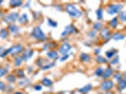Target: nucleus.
<instances>
[{
  "instance_id": "28",
  "label": "nucleus",
  "mask_w": 126,
  "mask_h": 94,
  "mask_svg": "<svg viewBox=\"0 0 126 94\" xmlns=\"http://www.w3.org/2000/svg\"><path fill=\"white\" fill-rule=\"evenodd\" d=\"M48 25L50 26H53V27H56V26H58V23L56 21H54L52 19H48Z\"/></svg>"
},
{
  "instance_id": "25",
  "label": "nucleus",
  "mask_w": 126,
  "mask_h": 94,
  "mask_svg": "<svg viewBox=\"0 0 126 94\" xmlns=\"http://www.w3.org/2000/svg\"><path fill=\"white\" fill-rule=\"evenodd\" d=\"M15 73L19 78H24V77H25V72H24L23 70H20V69H19V70L16 71Z\"/></svg>"
},
{
  "instance_id": "3",
  "label": "nucleus",
  "mask_w": 126,
  "mask_h": 94,
  "mask_svg": "<svg viewBox=\"0 0 126 94\" xmlns=\"http://www.w3.org/2000/svg\"><path fill=\"white\" fill-rule=\"evenodd\" d=\"M22 52H23V45H21V44H15L7 50V54L8 55L11 54V56H15V55H18Z\"/></svg>"
},
{
  "instance_id": "9",
  "label": "nucleus",
  "mask_w": 126,
  "mask_h": 94,
  "mask_svg": "<svg viewBox=\"0 0 126 94\" xmlns=\"http://www.w3.org/2000/svg\"><path fill=\"white\" fill-rule=\"evenodd\" d=\"M33 54H34V51H33V50H26V51H24V53H23L22 58H23V59H24L25 61H27V60L33 56Z\"/></svg>"
},
{
  "instance_id": "45",
  "label": "nucleus",
  "mask_w": 126,
  "mask_h": 94,
  "mask_svg": "<svg viewBox=\"0 0 126 94\" xmlns=\"http://www.w3.org/2000/svg\"><path fill=\"white\" fill-rule=\"evenodd\" d=\"M1 3H2V1H0V5H1Z\"/></svg>"
},
{
  "instance_id": "1",
  "label": "nucleus",
  "mask_w": 126,
  "mask_h": 94,
  "mask_svg": "<svg viewBox=\"0 0 126 94\" xmlns=\"http://www.w3.org/2000/svg\"><path fill=\"white\" fill-rule=\"evenodd\" d=\"M66 11L68 12L69 15L74 17V18H78V17H81V15H82V11L79 9H77L76 6L74 5V4H69V5L66 6Z\"/></svg>"
},
{
  "instance_id": "41",
  "label": "nucleus",
  "mask_w": 126,
  "mask_h": 94,
  "mask_svg": "<svg viewBox=\"0 0 126 94\" xmlns=\"http://www.w3.org/2000/svg\"><path fill=\"white\" fill-rule=\"evenodd\" d=\"M89 37H90V38H94V37H95V32L94 31H90L89 33Z\"/></svg>"
},
{
  "instance_id": "11",
  "label": "nucleus",
  "mask_w": 126,
  "mask_h": 94,
  "mask_svg": "<svg viewBox=\"0 0 126 94\" xmlns=\"http://www.w3.org/2000/svg\"><path fill=\"white\" fill-rule=\"evenodd\" d=\"M18 21H19V23H20V24H22V25H25V24H26V23H27V21H28V16H27V14H26V13H23V14L19 17Z\"/></svg>"
},
{
  "instance_id": "12",
  "label": "nucleus",
  "mask_w": 126,
  "mask_h": 94,
  "mask_svg": "<svg viewBox=\"0 0 126 94\" xmlns=\"http://www.w3.org/2000/svg\"><path fill=\"white\" fill-rule=\"evenodd\" d=\"M112 73H113V70L111 68H107L105 72H104L102 76H103L104 78H108V77H110L111 75H112Z\"/></svg>"
},
{
  "instance_id": "10",
  "label": "nucleus",
  "mask_w": 126,
  "mask_h": 94,
  "mask_svg": "<svg viewBox=\"0 0 126 94\" xmlns=\"http://www.w3.org/2000/svg\"><path fill=\"white\" fill-rule=\"evenodd\" d=\"M101 35L105 40H109L110 39V31L108 30V28H103L101 30Z\"/></svg>"
},
{
  "instance_id": "29",
  "label": "nucleus",
  "mask_w": 126,
  "mask_h": 94,
  "mask_svg": "<svg viewBox=\"0 0 126 94\" xmlns=\"http://www.w3.org/2000/svg\"><path fill=\"white\" fill-rule=\"evenodd\" d=\"M102 26H103L102 23H95L94 25H93V29L94 30H99V29L102 28Z\"/></svg>"
},
{
  "instance_id": "8",
  "label": "nucleus",
  "mask_w": 126,
  "mask_h": 94,
  "mask_svg": "<svg viewBox=\"0 0 126 94\" xmlns=\"http://www.w3.org/2000/svg\"><path fill=\"white\" fill-rule=\"evenodd\" d=\"M75 31V27L74 26H67L65 27V29H64V31L61 33V37H66L67 35L69 34H72V33H74Z\"/></svg>"
},
{
  "instance_id": "33",
  "label": "nucleus",
  "mask_w": 126,
  "mask_h": 94,
  "mask_svg": "<svg viewBox=\"0 0 126 94\" xmlns=\"http://www.w3.org/2000/svg\"><path fill=\"white\" fill-rule=\"evenodd\" d=\"M110 25L112 27H116L117 25H118V18H113L112 21L110 22Z\"/></svg>"
},
{
  "instance_id": "44",
  "label": "nucleus",
  "mask_w": 126,
  "mask_h": 94,
  "mask_svg": "<svg viewBox=\"0 0 126 94\" xmlns=\"http://www.w3.org/2000/svg\"><path fill=\"white\" fill-rule=\"evenodd\" d=\"M105 94H114V93H112V92H106Z\"/></svg>"
},
{
  "instance_id": "43",
  "label": "nucleus",
  "mask_w": 126,
  "mask_h": 94,
  "mask_svg": "<svg viewBox=\"0 0 126 94\" xmlns=\"http://www.w3.org/2000/svg\"><path fill=\"white\" fill-rule=\"evenodd\" d=\"M95 53H96V54H99V53H100V49H96V50H95Z\"/></svg>"
},
{
  "instance_id": "13",
  "label": "nucleus",
  "mask_w": 126,
  "mask_h": 94,
  "mask_svg": "<svg viewBox=\"0 0 126 94\" xmlns=\"http://www.w3.org/2000/svg\"><path fill=\"white\" fill-rule=\"evenodd\" d=\"M47 57L51 59H57L58 58V53L57 51H50L47 53Z\"/></svg>"
},
{
  "instance_id": "36",
  "label": "nucleus",
  "mask_w": 126,
  "mask_h": 94,
  "mask_svg": "<svg viewBox=\"0 0 126 94\" xmlns=\"http://www.w3.org/2000/svg\"><path fill=\"white\" fill-rule=\"evenodd\" d=\"M24 82H19V85L20 86H26V85H28L29 84V80L28 79H26V80H23Z\"/></svg>"
},
{
  "instance_id": "35",
  "label": "nucleus",
  "mask_w": 126,
  "mask_h": 94,
  "mask_svg": "<svg viewBox=\"0 0 126 94\" xmlns=\"http://www.w3.org/2000/svg\"><path fill=\"white\" fill-rule=\"evenodd\" d=\"M120 18H121L122 21H126V11H122L120 15Z\"/></svg>"
},
{
  "instance_id": "14",
  "label": "nucleus",
  "mask_w": 126,
  "mask_h": 94,
  "mask_svg": "<svg viewBox=\"0 0 126 94\" xmlns=\"http://www.w3.org/2000/svg\"><path fill=\"white\" fill-rule=\"evenodd\" d=\"M9 30L11 32V33H17V32H19V27L16 26V25H14V24H11V25H9Z\"/></svg>"
},
{
  "instance_id": "23",
  "label": "nucleus",
  "mask_w": 126,
  "mask_h": 94,
  "mask_svg": "<svg viewBox=\"0 0 126 94\" xmlns=\"http://www.w3.org/2000/svg\"><path fill=\"white\" fill-rule=\"evenodd\" d=\"M113 39L115 41H120V40H123L124 39V35H122L121 33H116L113 35Z\"/></svg>"
},
{
  "instance_id": "31",
  "label": "nucleus",
  "mask_w": 126,
  "mask_h": 94,
  "mask_svg": "<svg viewBox=\"0 0 126 94\" xmlns=\"http://www.w3.org/2000/svg\"><path fill=\"white\" fill-rule=\"evenodd\" d=\"M56 65V63L53 62V63H50V64H47V65H44V66H42V70H47V69H50L52 68V67H54Z\"/></svg>"
},
{
  "instance_id": "19",
  "label": "nucleus",
  "mask_w": 126,
  "mask_h": 94,
  "mask_svg": "<svg viewBox=\"0 0 126 94\" xmlns=\"http://www.w3.org/2000/svg\"><path fill=\"white\" fill-rule=\"evenodd\" d=\"M23 5V1H11L10 2V6L12 8H16V7H20Z\"/></svg>"
},
{
  "instance_id": "6",
  "label": "nucleus",
  "mask_w": 126,
  "mask_h": 94,
  "mask_svg": "<svg viewBox=\"0 0 126 94\" xmlns=\"http://www.w3.org/2000/svg\"><path fill=\"white\" fill-rule=\"evenodd\" d=\"M71 49H72L71 44H69L67 42H64L62 45L59 47V53L62 54L63 56H66V55H68L69 52L71 51Z\"/></svg>"
},
{
  "instance_id": "7",
  "label": "nucleus",
  "mask_w": 126,
  "mask_h": 94,
  "mask_svg": "<svg viewBox=\"0 0 126 94\" xmlns=\"http://www.w3.org/2000/svg\"><path fill=\"white\" fill-rule=\"evenodd\" d=\"M113 88V82L110 80H107V81H104L103 83L101 84V89L102 90H105V91H108L109 89H111Z\"/></svg>"
},
{
  "instance_id": "34",
  "label": "nucleus",
  "mask_w": 126,
  "mask_h": 94,
  "mask_svg": "<svg viewBox=\"0 0 126 94\" xmlns=\"http://www.w3.org/2000/svg\"><path fill=\"white\" fill-rule=\"evenodd\" d=\"M96 60H97L99 63H105L106 62V59L104 58L103 57H97V58H96Z\"/></svg>"
},
{
  "instance_id": "37",
  "label": "nucleus",
  "mask_w": 126,
  "mask_h": 94,
  "mask_svg": "<svg viewBox=\"0 0 126 94\" xmlns=\"http://www.w3.org/2000/svg\"><path fill=\"white\" fill-rule=\"evenodd\" d=\"M34 89L37 90V91H40V90H42V88L41 85H35V86H34Z\"/></svg>"
},
{
  "instance_id": "22",
  "label": "nucleus",
  "mask_w": 126,
  "mask_h": 94,
  "mask_svg": "<svg viewBox=\"0 0 126 94\" xmlns=\"http://www.w3.org/2000/svg\"><path fill=\"white\" fill-rule=\"evenodd\" d=\"M23 61H24V59H23L22 57H17V58L14 59V65H15L16 67H18V66L21 65Z\"/></svg>"
},
{
  "instance_id": "38",
  "label": "nucleus",
  "mask_w": 126,
  "mask_h": 94,
  "mask_svg": "<svg viewBox=\"0 0 126 94\" xmlns=\"http://www.w3.org/2000/svg\"><path fill=\"white\" fill-rule=\"evenodd\" d=\"M0 90H6V85L0 81Z\"/></svg>"
},
{
  "instance_id": "40",
  "label": "nucleus",
  "mask_w": 126,
  "mask_h": 94,
  "mask_svg": "<svg viewBox=\"0 0 126 94\" xmlns=\"http://www.w3.org/2000/svg\"><path fill=\"white\" fill-rule=\"evenodd\" d=\"M68 58H69V55H66V56H64V57H62V58H60L59 60H60V61H64V60H66V59H67Z\"/></svg>"
},
{
  "instance_id": "5",
  "label": "nucleus",
  "mask_w": 126,
  "mask_h": 94,
  "mask_svg": "<svg viewBox=\"0 0 126 94\" xmlns=\"http://www.w3.org/2000/svg\"><path fill=\"white\" fill-rule=\"evenodd\" d=\"M121 9H122V5L121 4H117V5H110L108 8H107V13L108 14H111V15H113V14H116V13H118V12H120Z\"/></svg>"
},
{
  "instance_id": "18",
  "label": "nucleus",
  "mask_w": 126,
  "mask_h": 94,
  "mask_svg": "<svg viewBox=\"0 0 126 94\" xmlns=\"http://www.w3.org/2000/svg\"><path fill=\"white\" fill-rule=\"evenodd\" d=\"M9 36V32L7 31L6 29H1L0 30V39H3V40H5L7 39Z\"/></svg>"
},
{
  "instance_id": "46",
  "label": "nucleus",
  "mask_w": 126,
  "mask_h": 94,
  "mask_svg": "<svg viewBox=\"0 0 126 94\" xmlns=\"http://www.w3.org/2000/svg\"><path fill=\"white\" fill-rule=\"evenodd\" d=\"M59 94H64V93H59Z\"/></svg>"
},
{
  "instance_id": "21",
  "label": "nucleus",
  "mask_w": 126,
  "mask_h": 94,
  "mask_svg": "<svg viewBox=\"0 0 126 94\" xmlns=\"http://www.w3.org/2000/svg\"><path fill=\"white\" fill-rule=\"evenodd\" d=\"M7 81L10 83H14V82H16V76L14 74H9L7 76Z\"/></svg>"
},
{
  "instance_id": "15",
  "label": "nucleus",
  "mask_w": 126,
  "mask_h": 94,
  "mask_svg": "<svg viewBox=\"0 0 126 94\" xmlns=\"http://www.w3.org/2000/svg\"><path fill=\"white\" fill-rule=\"evenodd\" d=\"M80 59H81V61H83V62H89V60H90V57H89V55H88V54L83 53V54L80 56Z\"/></svg>"
},
{
  "instance_id": "27",
  "label": "nucleus",
  "mask_w": 126,
  "mask_h": 94,
  "mask_svg": "<svg viewBox=\"0 0 126 94\" xmlns=\"http://www.w3.org/2000/svg\"><path fill=\"white\" fill-rule=\"evenodd\" d=\"M116 53H117V51H116V50H110V51H107L105 55H106V57H107L108 58H111L113 56H114V55H115Z\"/></svg>"
},
{
  "instance_id": "39",
  "label": "nucleus",
  "mask_w": 126,
  "mask_h": 94,
  "mask_svg": "<svg viewBox=\"0 0 126 94\" xmlns=\"http://www.w3.org/2000/svg\"><path fill=\"white\" fill-rule=\"evenodd\" d=\"M121 77H122V75H121V73H117V74L115 75V78L117 79L119 82H120V81L121 80Z\"/></svg>"
},
{
  "instance_id": "32",
  "label": "nucleus",
  "mask_w": 126,
  "mask_h": 94,
  "mask_svg": "<svg viewBox=\"0 0 126 94\" xmlns=\"http://www.w3.org/2000/svg\"><path fill=\"white\" fill-rule=\"evenodd\" d=\"M103 73H104V70L101 68H98L96 71H95V74L97 75V76H101V75H103Z\"/></svg>"
},
{
  "instance_id": "24",
  "label": "nucleus",
  "mask_w": 126,
  "mask_h": 94,
  "mask_svg": "<svg viewBox=\"0 0 126 94\" xmlns=\"http://www.w3.org/2000/svg\"><path fill=\"white\" fill-rule=\"evenodd\" d=\"M7 55H8L7 54V49H6L5 47L0 46V58H4Z\"/></svg>"
},
{
  "instance_id": "16",
  "label": "nucleus",
  "mask_w": 126,
  "mask_h": 94,
  "mask_svg": "<svg viewBox=\"0 0 126 94\" xmlns=\"http://www.w3.org/2000/svg\"><path fill=\"white\" fill-rule=\"evenodd\" d=\"M91 88H92V87H91V85H87V86H85V87H83V88H82V89H79V91H80V92H81V93H88V92H89V90H90V89H91Z\"/></svg>"
},
{
  "instance_id": "20",
  "label": "nucleus",
  "mask_w": 126,
  "mask_h": 94,
  "mask_svg": "<svg viewBox=\"0 0 126 94\" xmlns=\"http://www.w3.org/2000/svg\"><path fill=\"white\" fill-rule=\"evenodd\" d=\"M119 88H120V90H122L126 88V75H125V78L121 79L120 81V85H119Z\"/></svg>"
},
{
  "instance_id": "42",
  "label": "nucleus",
  "mask_w": 126,
  "mask_h": 94,
  "mask_svg": "<svg viewBox=\"0 0 126 94\" xmlns=\"http://www.w3.org/2000/svg\"><path fill=\"white\" fill-rule=\"evenodd\" d=\"M118 62H119V57H117V58L112 61V64H115V63H118Z\"/></svg>"
},
{
  "instance_id": "26",
  "label": "nucleus",
  "mask_w": 126,
  "mask_h": 94,
  "mask_svg": "<svg viewBox=\"0 0 126 94\" xmlns=\"http://www.w3.org/2000/svg\"><path fill=\"white\" fill-rule=\"evenodd\" d=\"M96 14H97V19L98 20H101L103 18V10L102 9H98L97 11H96Z\"/></svg>"
},
{
  "instance_id": "4",
  "label": "nucleus",
  "mask_w": 126,
  "mask_h": 94,
  "mask_svg": "<svg viewBox=\"0 0 126 94\" xmlns=\"http://www.w3.org/2000/svg\"><path fill=\"white\" fill-rule=\"evenodd\" d=\"M19 17H20V15H19L18 12H11V13L6 15L4 17V22L5 23H9L11 25V24H13L14 22L17 21L19 19Z\"/></svg>"
},
{
  "instance_id": "2",
  "label": "nucleus",
  "mask_w": 126,
  "mask_h": 94,
  "mask_svg": "<svg viewBox=\"0 0 126 94\" xmlns=\"http://www.w3.org/2000/svg\"><path fill=\"white\" fill-rule=\"evenodd\" d=\"M31 35L33 38H35L38 41H45L46 40V36L42 30V28L40 26H36L33 28L31 32Z\"/></svg>"
},
{
  "instance_id": "30",
  "label": "nucleus",
  "mask_w": 126,
  "mask_h": 94,
  "mask_svg": "<svg viewBox=\"0 0 126 94\" xmlns=\"http://www.w3.org/2000/svg\"><path fill=\"white\" fill-rule=\"evenodd\" d=\"M8 73V69L7 68H2V67H0V77H2V76H4L6 73Z\"/></svg>"
},
{
  "instance_id": "17",
  "label": "nucleus",
  "mask_w": 126,
  "mask_h": 94,
  "mask_svg": "<svg viewBox=\"0 0 126 94\" xmlns=\"http://www.w3.org/2000/svg\"><path fill=\"white\" fill-rule=\"evenodd\" d=\"M42 84L43 86H45V87H51L53 85V82L50 80V79L48 78H43L42 80Z\"/></svg>"
}]
</instances>
